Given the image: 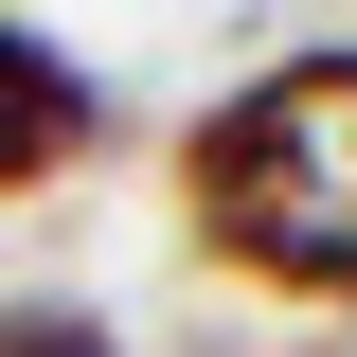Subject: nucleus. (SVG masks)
Wrapping results in <instances>:
<instances>
[{
    "label": "nucleus",
    "instance_id": "7ed1b4c3",
    "mask_svg": "<svg viewBox=\"0 0 357 357\" xmlns=\"http://www.w3.org/2000/svg\"><path fill=\"white\" fill-rule=\"evenodd\" d=\"M0 357H107L89 304H0Z\"/></svg>",
    "mask_w": 357,
    "mask_h": 357
},
{
    "label": "nucleus",
    "instance_id": "f03ea898",
    "mask_svg": "<svg viewBox=\"0 0 357 357\" xmlns=\"http://www.w3.org/2000/svg\"><path fill=\"white\" fill-rule=\"evenodd\" d=\"M72 161H89V89H72V54L0 18V197H36V178H72Z\"/></svg>",
    "mask_w": 357,
    "mask_h": 357
},
{
    "label": "nucleus",
    "instance_id": "f257e3e1",
    "mask_svg": "<svg viewBox=\"0 0 357 357\" xmlns=\"http://www.w3.org/2000/svg\"><path fill=\"white\" fill-rule=\"evenodd\" d=\"M178 215L250 286L357 304V54H286L178 143Z\"/></svg>",
    "mask_w": 357,
    "mask_h": 357
}]
</instances>
